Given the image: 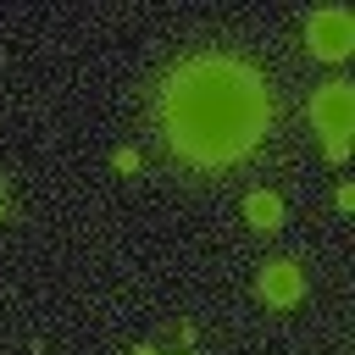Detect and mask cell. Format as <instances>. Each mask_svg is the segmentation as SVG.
<instances>
[{
	"mask_svg": "<svg viewBox=\"0 0 355 355\" xmlns=\"http://www.w3.org/2000/svg\"><path fill=\"white\" fill-rule=\"evenodd\" d=\"M161 128L166 144L194 161V166H233L244 161L261 133L272 128V94L266 78L227 55V50H200L178 61L161 83Z\"/></svg>",
	"mask_w": 355,
	"mask_h": 355,
	"instance_id": "6da1fadb",
	"label": "cell"
},
{
	"mask_svg": "<svg viewBox=\"0 0 355 355\" xmlns=\"http://www.w3.org/2000/svg\"><path fill=\"white\" fill-rule=\"evenodd\" d=\"M311 122L327 133V155L333 161H344V133L355 128V83H327L316 100H311Z\"/></svg>",
	"mask_w": 355,
	"mask_h": 355,
	"instance_id": "7a4b0ae2",
	"label": "cell"
},
{
	"mask_svg": "<svg viewBox=\"0 0 355 355\" xmlns=\"http://www.w3.org/2000/svg\"><path fill=\"white\" fill-rule=\"evenodd\" d=\"M305 44H311V55H322V61H344V55L355 50V17H349L344 6H322V11H311V22H305Z\"/></svg>",
	"mask_w": 355,
	"mask_h": 355,
	"instance_id": "3957f363",
	"label": "cell"
},
{
	"mask_svg": "<svg viewBox=\"0 0 355 355\" xmlns=\"http://www.w3.org/2000/svg\"><path fill=\"white\" fill-rule=\"evenodd\" d=\"M261 300L277 305V311L294 305V300H300V266H294V261H272V266L261 272Z\"/></svg>",
	"mask_w": 355,
	"mask_h": 355,
	"instance_id": "277c9868",
	"label": "cell"
},
{
	"mask_svg": "<svg viewBox=\"0 0 355 355\" xmlns=\"http://www.w3.org/2000/svg\"><path fill=\"white\" fill-rule=\"evenodd\" d=\"M244 216H250V227H277L283 222V200L277 194H266V189H255V194H244Z\"/></svg>",
	"mask_w": 355,
	"mask_h": 355,
	"instance_id": "5b68a950",
	"label": "cell"
},
{
	"mask_svg": "<svg viewBox=\"0 0 355 355\" xmlns=\"http://www.w3.org/2000/svg\"><path fill=\"white\" fill-rule=\"evenodd\" d=\"M111 161H116V172H133V166H139V150H116Z\"/></svg>",
	"mask_w": 355,
	"mask_h": 355,
	"instance_id": "8992f818",
	"label": "cell"
},
{
	"mask_svg": "<svg viewBox=\"0 0 355 355\" xmlns=\"http://www.w3.org/2000/svg\"><path fill=\"white\" fill-rule=\"evenodd\" d=\"M133 355H155V349H133Z\"/></svg>",
	"mask_w": 355,
	"mask_h": 355,
	"instance_id": "52a82bcc",
	"label": "cell"
}]
</instances>
